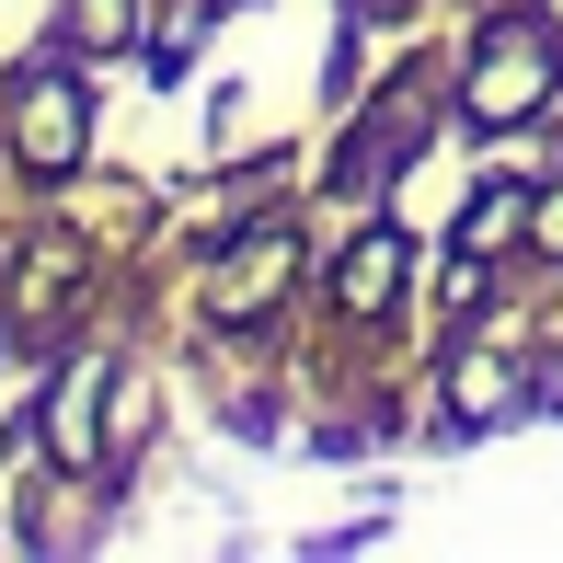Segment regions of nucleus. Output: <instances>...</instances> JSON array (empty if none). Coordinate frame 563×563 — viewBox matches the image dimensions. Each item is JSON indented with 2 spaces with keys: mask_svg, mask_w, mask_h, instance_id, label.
<instances>
[{
  "mask_svg": "<svg viewBox=\"0 0 563 563\" xmlns=\"http://www.w3.org/2000/svg\"><path fill=\"white\" fill-rule=\"evenodd\" d=\"M541 92H552V46L529 35V23H495L483 58H472V81H460V115H472V126H518Z\"/></svg>",
  "mask_w": 563,
  "mask_h": 563,
  "instance_id": "nucleus-1",
  "label": "nucleus"
},
{
  "mask_svg": "<svg viewBox=\"0 0 563 563\" xmlns=\"http://www.w3.org/2000/svg\"><path fill=\"white\" fill-rule=\"evenodd\" d=\"M81 81H69V69L58 58H35V69H23V104H12V139H23V162H35V173H58L69 162V150H81Z\"/></svg>",
  "mask_w": 563,
  "mask_h": 563,
  "instance_id": "nucleus-2",
  "label": "nucleus"
},
{
  "mask_svg": "<svg viewBox=\"0 0 563 563\" xmlns=\"http://www.w3.org/2000/svg\"><path fill=\"white\" fill-rule=\"evenodd\" d=\"M391 288H402V242L391 230H368V242L334 265V299H345V322H368V311H391Z\"/></svg>",
  "mask_w": 563,
  "mask_h": 563,
  "instance_id": "nucleus-3",
  "label": "nucleus"
},
{
  "mask_svg": "<svg viewBox=\"0 0 563 563\" xmlns=\"http://www.w3.org/2000/svg\"><path fill=\"white\" fill-rule=\"evenodd\" d=\"M92 402H104V368H69L58 391H46V449H58V460H92V438H104Z\"/></svg>",
  "mask_w": 563,
  "mask_h": 563,
  "instance_id": "nucleus-4",
  "label": "nucleus"
},
{
  "mask_svg": "<svg viewBox=\"0 0 563 563\" xmlns=\"http://www.w3.org/2000/svg\"><path fill=\"white\" fill-rule=\"evenodd\" d=\"M288 265H299L288 242H265V253H242V265L219 276V311H253V299H276V288H288Z\"/></svg>",
  "mask_w": 563,
  "mask_h": 563,
  "instance_id": "nucleus-5",
  "label": "nucleus"
},
{
  "mask_svg": "<svg viewBox=\"0 0 563 563\" xmlns=\"http://www.w3.org/2000/svg\"><path fill=\"white\" fill-rule=\"evenodd\" d=\"M518 219H529V196H518V185H495V196L472 208V253H495V242H506Z\"/></svg>",
  "mask_w": 563,
  "mask_h": 563,
  "instance_id": "nucleus-6",
  "label": "nucleus"
}]
</instances>
